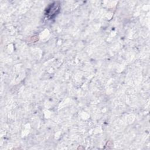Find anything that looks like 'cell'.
<instances>
[{"label": "cell", "instance_id": "cell-1", "mask_svg": "<svg viewBox=\"0 0 150 150\" xmlns=\"http://www.w3.org/2000/svg\"><path fill=\"white\" fill-rule=\"evenodd\" d=\"M60 5L57 4V2H54L50 4L47 8H46V15L47 17L52 18L53 16L57 15V12L59 11Z\"/></svg>", "mask_w": 150, "mask_h": 150}]
</instances>
